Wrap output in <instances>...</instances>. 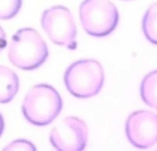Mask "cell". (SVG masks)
<instances>
[{"instance_id": "obj_3", "label": "cell", "mask_w": 157, "mask_h": 151, "mask_svg": "<svg viewBox=\"0 0 157 151\" xmlns=\"http://www.w3.org/2000/svg\"><path fill=\"white\" fill-rule=\"evenodd\" d=\"M64 83L71 94L87 99L99 93L104 86L102 66L94 59L78 60L72 63L64 73Z\"/></svg>"}, {"instance_id": "obj_5", "label": "cell", "mask_w": 157, "mask_h": 151, "mask_svg": "<svg viewBox=\"0 0 157 151\" xmlns=\"http://www.w3.org/2000/svg\"><path fill=\"white\" fill-rule=\"evenodd\" d=\"M41 27L55 44L74 50L77 48V28L71 12L62 6L46 9L41 19Z\"/></svg>"}, {"instance_id": "obj_2", "label": "cell", "mask_w": 157, "mask_h": 151, "mask_svg": "<svg viewBox=\"0 0 157 151\" xmlns=\"http://www.w3.org/2000/svg\"><path fill=\"white\" fill-rule=\"evenodd\" d=\"M63 103L58 91L48 84L32 86L25 96L22 113L25 118L35 126L48 125L61 112Z\"/></svg>"}, {"instance_id": "obj_10", "label": "cell", "mask_w": 157, "mask_h": 151, "mask_svg": "<svg viewBox=\"0 0 157 151\" xmlns=\"http://www.w3.org/2000/svg\"><path fill=\"white\" fill-rule=\"evenodd\" d=\"M142 26L146 38L153 44L157 45V2L150 6L145 12Z\"/></svg>"}, {"instance_id": "obj_14", "label": "cell", "mask_w": 157, "mask_h": 151, "mask_svg": "<svg viewBox=\"0 0 157 151\" xmlns=\"http://www.w3.org/2000/svg\"><path fill=\"white\" fill-rule=\"evenodd\" d=\"M4 126H5L4 119H3L2 114L0 113V137L2 136V134L3 133V130H4Z\"/></svg>"}, {"instance_id": "obj_1", "label": "cell", "mask_w": 157, "mask_h": 151, "mask_svg": "<svg viewBox=\"0 0 157 151\" xmlns=\"http://www.w3.org/2000/svg\"><path fill=\"white\" fill-rule=\"evenodd\" d=\"M48 53L47 45L40 34L32 28H23L12 37L8 57L17 68L33 70L45 62Z\"/></svg>"}, {"instance_id": "obj_4", "label": "cell", "mask_w": 157, "mask_h": 151, "mask_svg": "<svg viewBox=\"0 0 157 151\" xmlns=\"http://www.w3.org/2000/svg\"><path fill=\"white\" fill-rule=\"evenodd\" d=\"M80 18L87 33L94 37H104L116 29L119 13L110 0H84L80 6Z\"/></svg>"}, {"instance_id": "obj_8", "label": "cell", "mask_w": 157, "mask_h": 151, "mask_svg": "<svg viewBox=\"0 0 157 151\" xmlns=\"http://www.w3.org/2000/svg\"><path fill=\"white\" fill-rule=\"evenodd\" d=\"M19 89V80L14 71L0 66V103L12 101Z\"/></svg>"}, {"instance_id": "obj_13", "label": "cell", "mask_w": 157, "mask_h": 151, "mask_svg": "<svg viewBox=\"0 0 157 151\" xmlns=\"http://www.w3.org/2000/svg\"><path fill=\"white\" fill-rule=\"evenodd\" d=\"M6 45H7L6 35L2 28L0 26V52L6 48Z\"/></svg>"}, {"instance_id": "obj_11", "label": "cell", "mask_w": 157, "mask_h": 151, "mask_svg": "<svg viewBox=\"0 0 157 151\" xmlns=\"http://www.w3.org/2000/svg\"><path fill=\"white\" fill-rule=\"evenodd\" d=\"M22 0H0V19H10L18 14Z\"/></svg>"}, {"instance_id": "obj_9", "label": "cell", "mask_w": 157, "mask_h": 151, "mask_svg": "<svg viewBox=\"0 0 157 151\" xmlns=\"http://www.w3.org/2000/svg\"><path fill=\"white\" fill-rule=\"evenodd\" d=\"M140 96L146 104L157 109V70L148 73L142 80Z\"/></svg>"}, {"instance_id": "obj_7", "label": "cell", "mask_w": 157, "mask_h": 151, "mask_svg": "<svg viewBox=\"0 0 157 151\" xmlns=\"http://www.w3.org/2000/svg\"><path fill=\"white\" fill-rule=\"evenodd\" d=\"M126 134L132 145L148 149L157 143V115L147 110H138L129 116Z\"/></svg>"}, {"instance_id": "obj_6", "label": "cell", "mask_w": 157, "mask_h": 151, "mask_svg": "<svg viewBox=\"0 0 157 151\" xmlns=\"http://www.w3.org/2000/svg\"><path fill=\"white\" fill-rule=\"evenodd\" d=\"M88 140V129L83 120L75 116L65 117L50 133L52 146L59 151H81Z\"/></svg>"}, {"instance_id": "obj_12", "label": "cell", "mask_w": 157, "mask_h": 151, "mask_svg": "<svg viewBox=\"0 0 157 151\" xmlns=\"http://www.w3.org/2000/svg\"><path fill=\"white\" fill-rule=\"evenodd\" d=\"M3 150H36V148L28 140H18L8 145Z\"/></svg>"}]
</instances>
